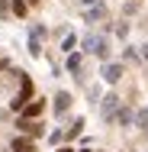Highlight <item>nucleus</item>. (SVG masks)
Masks as SVG:
<instances>
[{"instance_id":"obj_14","label":"nucleus","mask_w":148,"mask_h":152,"mask_svg":"<svg viewBox=\"0 0 148 152\" xmlns=\"http://www.w3.org/2000/svg\"><path fill=\"white\" fill-rule=\"evenodd\" d=\"M45 36H48V32H45V26H32V39H39V42H42Z\"/></svg>"},{"instance_id":"obj_10","label":"nucleus","mask_w":148,"mask_h":152,"mask_svg":"<svg viewBox=\"0 0 148 152\" xmlns=\"http://www.w3.org/2000/svg\"><path fill=\"white\" fill-rule=\"evenodd\" d=\"M61 49H64V52H74V49H77V36H74V32H71V36H64Z\"/></svg>"},{"instance_id":"obj_9","label":"nucleus","mask_w":148,"mask_h":152,"mask_svg":"<svg viewBox=\"0 0 148 152\" xmlns=\"http://www.w3.org/2000/svg\"><path fill=\"white\" fill-rule=\"evenodd\" d=\"M68 71H81V55L77 52H68Z\"/></svg>"},{"instance_id":"obj_16","label":"nucleus","mask_w":148,"mask_h":152,"mask_svg":"<svg viewBox=\"0 0 148 152\" xmlns=\"http://www.w3.org/2000/svg\"><path fill=\"white\" fill-rule=\"evenodd\" d=\"M84 49H87V52L97 49V36H87V39H84Z\"/></svg>"},{"instance_id":"obj_8","label":"nucleus","mask_w":148,"mask_h":152,"mask_svg":"<svg viewBox=\"0 0 148 152\" xmlns=\"http://www.w3.org/2000/svg\"><path fill=\"white\" fill-rule=\"evenodd\" d=\"M68 104H71V94H58V97H55V110H58V113L68 110Z\"/></svg>"},{"instance_id":"obj_4","label":"nucleus","mask_w":148,"mask_h":152,"mask_svg":"<svg viewBox=\"0 0 148 152\" xmlns=\"http://www.w3.org/2000/svg\"><path fill=\"white\" fill-rule=\"evenodd\" d=\"M42 110H45V104H42V100H29V104L23 107V120H35Z\"/></svg>"},{"instance_id":"obj_3","label":"nucleus","mask_w":148,"mask_h":152,"mask_svg":"<svg viewBox=\"0 0 148 152\" xmlns=\"http://www.w3.org/2000/svg\"><path fill=\"white\" fill-rule=\"evenodd\" d=\"M10 149L13 152H35V142H32L29 136H16V139L10 142Z\"/></svg>"},{"instance_id":"obj_5","label":"nucleus","mask_w":148,"mask_h":152,"mask_svg":"<svg viewBox=\"0 0 148 152\" xmlns=\"http://www.w3.org/2000/svg\"><path fill=\"white\" fill-rule=\"evenodd\" d=\"M103 78H106V84H116L122 78V65H106L103 68Z\"/></svg>"},{"instance_id":"obj_19","label":"nucleus","mask_w":148,"mask_h":152,"mask_svg":"<svg viewBox=\"0 0 148 152\" xmlns=\"http://www.w3.org/2000/svg\"><path fill=\"white\" fill-rule=\"evenodd\" d=\"M58 152H74V149H58Z\"/></svg>"},{"instance_id":"obj_12","label":"nucleus","mask_w":148,"mask_h":152,"mask_svg":"<svg viewBox=\"0 0 148 152\" xmlns=\"http://www.w3.org/2000/svg\"><path fill=\"white\" fill-rule=\"evenodd\" d=\"M29 52L35 55V58L42 55V42H39V39H29Z\"/></svg>"},{"instance_id":"obj_13","label":"nucleus","mask_w":148,"mask_h":152,"mask_svg":"<svg viewBox=\"0 0 148 152\" xmlns=\"http://www.w3.org/2000/svg\"><path fill=\"white\" fill-rule=\"evenodd\" d=\"M81 126H84V120H74V126H71V129H68V139H74V136H77V133H81Z\"/></svg>"},{"instance_id":"obj_11","label":"nucleus","mask_w":148,"mask_h":152,"mask_svg":"<svg viewBox=\"0 0 148 152\" xmlns=\"http://www.w3.org/2000/svg\"><path fill=\"white\" fill-rule=\"evenodd\" d=\"M13 13L16 16H26V0H13Z\"/></svg>"},{"instance_id":"obj_18","label":"nucleus","mask_w":148,"mask_h":152,"mask_svg":"<svg viewBox=\"0 0 148 152\" xmlns=\"http://www.w3.org/2000/svg\"><path fill=\"white\" fill-rule=\"evenodd\" d=\"M145 58H148V42H145Z\"/></svg>"},{"instance_id":"obj_2","label":"nucleus","mask_w":148,"mask_h":152,"mask_svg":"<svg viewBox=\"0 0 148 152\" xmlns=\"http://www.w3.org/2000/svg\"><path fill=\"white\" fill-rule=\"evenodd\" d=\"M19 133H26L29 139H35V136H42V133H45V126H42V123H35V120H19Z\"/></svg>"},{"instance_id":"obj_21","label":"nucleus","mask_w":148,"mask_h":152,"mask_svg":"<svg viewBox=\"0 0 148 152\" xmlns=\"http://www.w3.org/2000/svg\"><path fill=\"white\" fill-rule=\"evenodd\" d=\"M77 152H90V149H77Z\"/></svg>"},{"instance_id":"obj_15","label":"nucleus","mask_w":148,"mask_h":152,"mask_svg":"<svg viewBox=\"0 0 148 152\" xmlns=\"http://www.w3.org/2000/svg\"><path fill=\"white\" fill-rule=\"evenodd\" d=\"M132 120V110H126V107H122V110H119V123H122V126H126V123Z\"/></svg>"},{"instance_id":"obj_6","label":"nucleus","mask_w":148,"mask_h":152,"mask_svg":"<svg viewBox=\"0 0 148 152\" xmlns=\"http://www.w3.org/2000/svg\"><path fill=\"white\" fill-rule=\"evenodd\" d=\"M116 94H110V97H103V117H113V110H116Z\"/></svg>"},{"instance_id":"obj_1","label":"nucleus","mask_w":148,"mask_h":152,"mask_svg":"<svg viewBox=\"0 0 148 152\" xmlns=\"http://www.w3.org/2000/svg\"><path fill=\"white\" fill-rule=\"evenodd\" d=\"M29 97H32V81H29V78H23V91L13 97V110H23V107L29 104Z\"/></svg>"},{"instance_id":"obj_17","label":"nucleus","mask_w":148,"mask_h":152,"mask_svg":"<svg viewBox=\"0 0 148 152\" xmlns=\"http://www.w3.org/2000/svg\"><path fill=\"white\" fill-rule=\"evenodd\" d=\"M81 3H87V7H93V3H100V0H81Z\"/></svg>"},{"instance_id":"obj_7","label":"nucleus","mask_w":148,"mask_h":152,"mask_svg":"<svg viewBox=\"0 0 148 152\" xmlns=\"http://www.w3.org/2000/svg\"><path fill=\"white\" fill-rule=\"evenodd\" d=\"M103 16H106V7H103V3H97V7L87 13V20H90V23H97V20H103Z\"/></svg>"},{"instance_id":"obj_20","label":"nucleus","mask_w":148,"mask_h":152,"mask_svg":"<svg viewBox=\"0 0 148 152\" xmlns=\"http://www.w3.org/2000/svg\"><path fill=\"white\" fill-rule=\"evenodd\" d=\"M26 3H39V0H26Z\"/></svg>"}]
</instances>
